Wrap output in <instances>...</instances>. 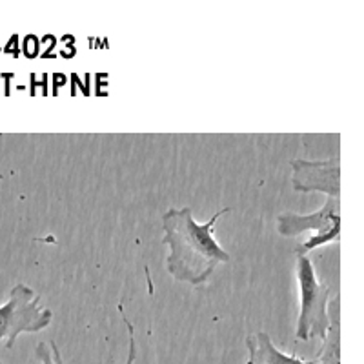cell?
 Segmentation results:
<instances>
[{"mask_svg":"<svg viewBox=\"0 0 364 364\" xmlns=\"http://www.w3.org/2000/svg\"><path fill=\"white\" fill-rule=\"evenodd\" d=\"M341 203L339 199L328 197L323 208L311 213H294L284 211L277 217L279 235L295 239L306 232H314L308 240L295 248V255H308L311 250L336 242L341 235Z\"/></svg>","mask_w":364,"mask_h":364,"instance_id":"277c9868","label":"cell"},{"mask_svg":"<svg viewBox=\"0 0 364 364\" xmlns=\"http://www.w3.org/2000/svg\"><path fill=\"white\" fill-rule=\"evenodd\" d=\"M330 326L323 339V350L318 352V364H341V301L339 297L330 299Z\"/></svg>","mask_w":364,"mask_h":364,"instance_id":"52a82bcc","label":"cell"},{"mask_svg":"<svg viewBox=\"0 0 364 364\" xmlns=\"http://www.w3.org/2000/svg\"><path fill=\"white\" fill-rule=\"evenodd\" d=\"M297 259V282L301 291V311L297 318V341L324 339L330 326V288L317 277L314 262L308 255H295Z\"/></svg>","mask_w":364,"mask_h":364,"instance_id":"7a4b0ae2","label":"cell"},{"mask_svg":"<svg viewBox=\"0 0 364 364\" xmlns=\"http://www.w3.org/2000/svg\"><path fill=\"white\" fill-rule=\"evenodd\" d=\"M291 186L299 193H324L331 199L341 195V161L330 159H295L291 161Z\"/></svg>","mask_w":364,"mask_h":364,"instance_id":"5b68a950","label":"cell"},{"mask_svg":"<svg viewBox=\"0 0 364 364\" xmlns=\"http://www.w3.org/2000/svg\"><path fill=\"white\" fill-rule=\"evenodd\" d=\"M119 314L122 317V323H124L126 330H128V355H126V360L122 364H135V357H136V344H135V326L126 315L124 306L119 304Z\"/></svg>","mask_w":364,"mask_h":364,"instance_id":"9c48e42d","label":"cell"},{"mask_svg":"<svg viewBox=\"0 0 364 364\" xmlns=\"http://www.w3.org/2000/svg\"><path fill=\"white\" fill-rule=\"evenodd\" d=\"M246 348H248V360L246 364H315V360L302 359V357L284 353L275 346L269 333L264 330L252 333L246 337Z\"/></svg>","mask_w":364,"mask_h":364,"instance_id":"8992f818","label":"cell"},{"mask_svg":"<svg viewBox=\"0 0 364 364\" xmlns=\"http://www.w3.org/2000/svg\"><path fill=\"white\" fill-rule=\"evenodd\" d=\"M0 364H2V363H0Z\"/></svg>","mask_w":364,"mask_h":364,"instance_id":"30bf717a","label":"cell"},{"mask_svg":"<svg viewBox=\"0 0 364 364\" xmlns=\"http://www.w3.org/2000/svg\"><path fill=\"white\" fill-rule=\"evenodd\" d=\"M53 321V311L41 306V295L29 286L17 284L9 291L8 301L0 306V343L8 350L22 333H38Z\"/></svg>","mask_w":364,"mask_h":364,"instance_id":"3957f363","label":"cell"},{"mask_svg":"<svg viewBox=\"0 0 364 364\" xmlns=\"http://www.w3.org/2000/svg\"><path fill=\"white\" fill-rule=\"evenodd\" d=\"M232 208H223L206 223L193 217L190 206L170 208L162 215V242L170 253L166 257V269L177 282L193 288L204 286L223 262H230V253L215 239V224Z\"/></svg>","mask_w":364,"mask_h":364,"instance_id":"6da1fadb","label":"cell"},{"mask_svg":"<svg viewBox=\"0 0 364 364\" xmlns=\"http://www.w3.org/2000/svg\"><path fill=\"white\" fill-rule=\"evenodd\" d=\"M35 355L41 360V364H66L63 359V353L58 350L57 343L50 341V343H38L35 348Z\"/></svg>","mask_w":364,"mask_h":364,"instance_id":"ba28073f","label":"cell"}]
</instances>
